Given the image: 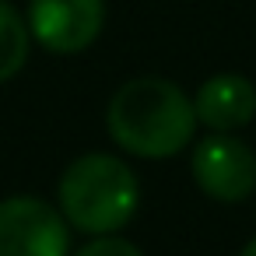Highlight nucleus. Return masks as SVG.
Returning <instances> with one entry per match:
<instances>
[{"label":"nucleus","mask_w":256,"mask_h":256,"mask_svg":"<svg viewBox=\"0 0 256 256\" xmlns=\"http://www.w3.org/2000/svg\"><path fill=\"white\" fill-rule=\"evenodd\" d=\"M109 137L137 158H172L196 134L193 98L165 78L126 81L106 109Z\"/></svg>","instance_id":"1"},{"label":"nucleus","mask_w":256,"mask_h":256,"mask_svg":"<svg viewBox=\"0 0 256 256\" xmlns=\"http://www.w3.org/2000/svg\"><path fill=\"white\" fill-rule=\"evenodd\" d=\"M56 204L70 228L84 235H112L137 214L140 186L123 158L92 151L64 168Z\"/></svg>","instance_id":"2"},{"label":"nucleus","mask_w":256,"mask_h":256,"mask_svg":"<svg viewBox=\"0 0 256 256\" xmlns=\"http://www.w3.org/2000/svg\"><path fill=\"white\" fill-rule=\"evenodd\" d=\"M0 256H70V224L39 196L0 200Z\"/></svg>","instance_id":"3"},{"label":"nucleus","mask_w":256,"mask_h":256,"mask_svg":"<svg viewBox=\"0 0 256 256\" xmlns=\"http://www.w3.org/2000/svg\"><path fill=\"white\" fill-rule=\"evenodd\" d=\"M196 186L221 204H242L256 190V154L246 140L232 134H210L196 140L190 158Z\"/></svg>","instance_id":"4"},{"label":"nucleus","mask_w":256,"mask_h":256,"mask_svg":"<svg viewBox=\"0 0 256 256\" xmlns=\"http://www.w3.org/2000/svg\"><path fill=\"white\" fill-rule=\"evenodd\" d=\"M106 25V0H32L28 4V32L32 39L56 53L74 56L88 50Z\"/></svg>","instance_id":"5"},{"label":"nucleus","mask_w":256,"mask_h":256,"mask_svg":"<svg viewBox=\"0 0 256 256\" xmlns=\"http://www.w3.org/2000/svg\"><path fill=\"white\" fill-rule=\"evenodd\" d=\"M193 109H196V123L218 134L242 130L256 116V84L242 74H214L210 81L200 84Z\"/></svg>","instance_id":"6"},{"label":"nucleus","mask_w":256,"mask_h":256,"mask_svg":"<svg viewBox=\"0 0 256 256\" xmlns=\"http://www.w3.org/2000/svg\"><path fill=\"white\" fill-rule=\"evenodd\" d=\"M28 42H32L28 22L8 0H0V84L11 81L28 64Z\"/></svg>","instance_id":"7"},{"label":"nucleus","mask_w":256,"mask_h":256,"mask_svg":"<svg viewBox=\"0 0 256 256\" xmlns=\"http://www.w3.org/2000/svg\"><path fill=\"white\" fill-rule=\"evenodd\" d=\"M74 256H144L130 238H120V235H95L88 246H81Z\"/></svg>","instance_id":"8"},{"label":"nucleus","mask_w":256,"mask_h":256,"mask_svg":"<svg viewBox=\"0 0 256 256\" xmlns=\"http://www.w3.org/2000/svg\"><path fill=\"white\" fill-rule=\"evenodd\" d=\"M238 256H256V238H252V242H246V246H242V252H238Z\"/></svg>","instance_id":"9"}]
</instances>
